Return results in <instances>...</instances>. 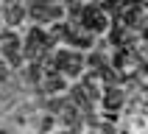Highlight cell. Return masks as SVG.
I'll use <instances>...</instances> for the list:
<instances>
[{"label": "cell", "instance_id": "6da1fadb", "mask_svg": "<svg viewBox=\"0 0 148 134\" xmlns=\"http://www.w3.org/2000/svg\"><path fill=\"white\" fill-rule=\"evenodd\" d=\"M50 48H53V39H50V34H45L42 28H31L28 36L23 42V56L31 59V62H39L42 56H48Z\"/></svg>", "mask_w": 148, "mask_h": 134}, {"label": "cell", "instance_id": "7a4b0ae2", "mask_svg": "<svg viewBox=\"0 0 148 134\" xmlns=\"http://www.w3.org/2000/svg\"><path fill=\"white\" fill-rule=\"evenodd\" d=\"M81 23H84V28H87L90 34H101V31H106V28H109V14L101 6H84Z\"/></svg>", "mask_w": 148, "mask_h": 134}, {"label": "cell", "instance_id": "3957f363", "mask_svg": "<svg viewBox=\"0 0 148 134\" xmlns=\"http://www.w3.org/2000/svg\"><path fill=\"white\" fill-rule=\"evenodd\" d=\"M53 62H56V67H59L64 75H70V78L81 75V70H84V59H81V53L59 50V53H53Z\"/></svg>", "mask_w": 148, "mask_h": 134}, {"label": "cell", "instance_id": "277c9868", "mask_svg": "<svg viewBox=\"0 0 148 134\" xmlns=\"http://www.w3.org/2000/svg\"><path fill=\"white\" fill-rule=\"evenodd\" d=\"M117 23L126 25V28H140V25H143V8H140V6H134V8H123Z\"/></svg>", "mask_w": 148, "mask_h": 134}, {"label": "cell", "instance_id": "5b68a950", "mask_svg": "<svg viewBox=\"0 0 148 134\" xmlns=\"http://www.w3.org/2000/svg\"><path fill=\"white\" fill-rule=\"evenodd\" d=\"M101 100H103L106 112H117V109H120V103H123V92L117 90V87H106V90H103V95H101Z\"/></svg>", "mask_w": 148, "mask_h": 134}, {"label": "cell", "instance_id": "8992f818", "mask_svg": "<svg viewBox=\"0 0 148 134\" xmlns=\"http://www.w3.org/2000/svg\"><path fill=\"white\" fill-rule=\"evenodd\" d=\"M25 14H28V11H25L20 3H11V6H6V11H3V20H6V25L14 28V25H20L25 20Z\"/></svg>", "mask_w": 148, "mask_h": 134}, {"label": "cell", "instance_id": "52a82bcc", "mask_svg": "<svg viewBox=\"0 0 148 134\" xmlns=\"http://www.w3.org/2000/svg\"><path fill=\"white\" fill-rule=\"evenodd\" d=\"M62 120H64L67 126H78V123H81V112H78V106H75V103L64 106V109H62Z\"/></svg>", "mask_w": 148, "mask_h": 134}, {"label": "cell", "instance_id": "ba28073f", "mask_svg": "<svg viewBox=\"0 0 148 134\" xmlns=\"http://www.w3.org/2000/svg\"><path fill=\"white\" fill-rule=\"evenodd\" d=\"M67 39H70V45H73V48H81V50H87V48L92 45L90 34H75V31H70V36H67Z\"/></svg>", "mask_w": 148, "mask_h": 134}, {"label": "cell", "instance_id": "9c48e42d", "mask_svg": "<svg viewBox=\"0 0 148 134\" xmlns=\"http://www.w3.org/2000/svg\"><path fill=\"white\" fill-rule=\"evenodd\" d=\"M62 90H64V78H62V75H50L48 84H45V92H48V95H56V92H62Z\"/></svg>", "mask_w": 148, "mask_h": 134}, {"label": "cell", "instance_id": "30bf717a", "mask_svg": "<svg viewBox=\"0 0 148 134\" xmlns=\"http://www.w3.org/2000/svg\"><path fill=\"white\" fill-rule=\"evenodd\" d=\"M73 103H75V106H84V109L90 106V98H87V92H84L81 84H75V87H73Z\"/></svg>", "mask_w": 148, "mask_h": 134}, {"label": "cell", "instance_id": "8fae6325", "mask_svg": "<svg viewBox=\"0 0 148 134\" xmlns=\"http://www.w3.org/2000/svg\"><path fill=\"white\" fill-rule=\"evenodd\" d=\"M25 78H28V81H39V78H42V67H39V62H31V64H28V70H25Z\"/></svg>", "mask_w": 148, "mask_h": 134}, {"label": "cell", "instance_id": "7c38bea8", "mask_svg": "<svg viewBox=\"0 0 148 134\" xmlns=\"http://www.w3.org/2000/svg\"><path fill=\"white\" fill-rule=\"evenodd\" d=\"M87 64H90V67H95V70H98V67L103 64V59H101L98 53H92V56H90V62H87Z\"/></svg>", "mask_w": 148, "mask_h": 134}, {"label": "cell", "instance_id": "4fadbf2b", "mask_svg": "<svg viewBox=\"0 0 148 134\" xmlns=\"http://www.w3.org/2000/svg\"><path fill=\"white\" fill-rule=\"evenodd\" d=\"M123 3V8H134V6H140V0H120Z\"/></svg>", "mask_w": 148, "mask_h": 134}, {"label": "cell", "instance_id": "5bb4252c", "mask_svg": "<svg viewBox=\"0 0 148 134\" xmlns=\"http://www.w3.org/2000/svg\"><path fill=\"white\" fill-rule=\"evenodd\" d=\"M6 78H8V70H6V67H3V64H0V84L6 81Z\"/></svg>", "mask_w": 148, "mask_h": 134}, {"label": "cell", "instance_id": "9a60e30c", "mask_svg": "<svg viewBox=\"0 0 148 134\" xmlns=\"http://www.w3.org/2000/svg\"><path fill=\"white\" fill-rule=\"evenodd\" d=\"M62 134H75V131H73V129H67V131H62Z\"/></svg>", "mask_w": 148, "mask_h": 134}, {"label": "cell", "instance_id": "2e32d148", "mask_svg": "<svg viewBox=\"0 0 148 134\" xmlns=\"http://www.w3.org/2000/svg\"><path fill=\"white\" fill-rule=\"evenodd\" d=\"M6 3H8V6H11V3H17V0H6Z\"/></svg>", "mask_w": 148, "mask_h": 134}]
</instances>
